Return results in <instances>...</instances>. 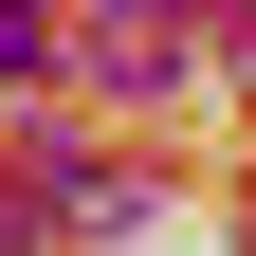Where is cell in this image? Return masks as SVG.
Here are the masks:
<instances>
[{
	"label": "cell",
	"instance_id": "6da1fadb",
	"mask_svg": "<svg viewBox=\"0 0 256 256\" xmlns=\"http://www.w3.org/2000/svg\"><path fill=\"white\" fill-rule=\"evenodd\" d=\"M18 74H55V18H0V92Z\"/></svg>",
	"mask_w": 256,
	"mask_h": 256
}]
</instances>
